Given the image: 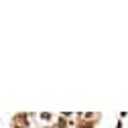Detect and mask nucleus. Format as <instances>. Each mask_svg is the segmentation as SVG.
Returning <instances> with one entry per match:
<instances>
[{
	"label": "nucleus",
	"mask_w": 128,
	"mask_h": 128,
	"mask_svg": "<svg viewBox=\"0 0 128 128\" xmlns=\"http://www.w3.org/2000/svg\"><path fill=\"white\" fill-rule=\"evenodd\" d=\"M116 128H124V120H120V118H118V122H116Z\"/></svg>",
	"instance_id": "39448f33"
},
{
	"label": "nucleus",
	"mask_w": 128,
	"mask_h": 128,
	"mask_svg": "<svg viewBox=\"0 0 128 128\" xmlns=\"http://www.w3.org/2000/svg\"><path fill=\"white\" fill-rule=\"evenodd\" d=\"M39 128H53V124H41Z\"/></svg>",
	"instance_id": "423d86ee"
},
{
	"label": "nucleus",
	"mask_w": 128,
	"mask_h": 128,
	"mask_svg": "<svg viewBox=\"0 0 128 128\" xmlns=\"http://www.w3.org/2000/svg\"><path fill=\"white\" fill-rule=\"evenodd\" d=\"M96 126H98L96 122H88V120H79L75 128H96Z\"/></svg>",
	"instance_id": "20e7f679"
},
{
	"label": "nucleus",
	"mask_w": 128,
	"mask_h": 128,
	"mask_svg": "<svg viewBox=\"0 0 128 128\" xmlns=\"http://www.w3.org/2000/svg\"><path fill=\"white\" fill-rule=\"evenodd\" d=\"M37 118L43 122V124H53L55 122V114H51V112H41V114H37Z\"/></svg>",
	"instance_id": "f03ea898"
},
{
	"label": "nucleus",
	"mask_w": 128,
	"mask_h": 128,
	"mask_svg": "<svg viewBox=\"0 0 128 128\" xmlns=\"http://www.w3.org/2000/svg\"><path fill=\"white\" fill-rule=\"evenodd\" d=\"M53 128H69V120H67L65 116L57 114V118H55V122H53Z\"/></svg>",
	"instance_id": "7ed1b4c3"
},
{
	"label": "nucleus",
	"mask_w": 128,
	"mask_h": 128,
	"mask_svg": "<svg viewBox=\"0 0 128 128\" xmlns=\"http://www.w3.org/2000/svg\"><path fill=\"white\" fill-rule=\"evenodd\" d=\"M37 114H33V112H16L10 118V128H30Z\"/></svg>",
	"instance_id": "f257e3e1"
}]
</instances>
